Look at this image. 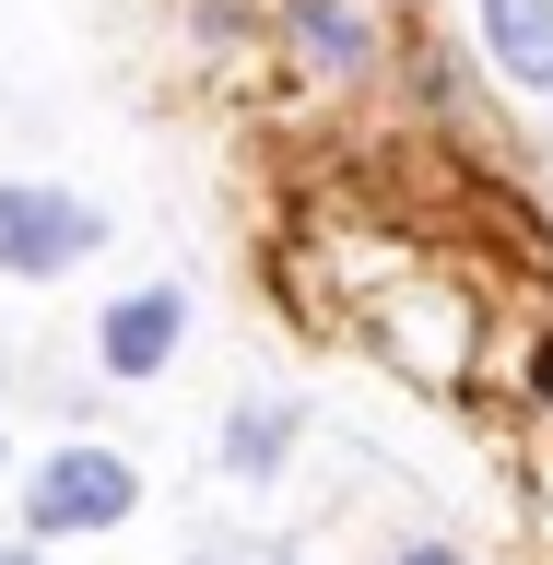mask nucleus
<instances>
[{
    "mask_svg": "<svg viewBox=\"0 0 553 565\" xmlns=\"http://www.w3.org/2000/svg\"><path fill=\"white\" fill-rule=\"evenodd\" d=\"M365 330H377V353L401 365V377L459 388L471 377V342H483V307H471V282L413 271V282H377V295H365Z\"/></svg>",
    "mask_w": 553,
    "mask_h": 565,
    "instance_id": "f257e3e1",
    "label": "nucleus"
},
{
    "mask_svg": "<svg viewBox=\"0 0 553 565\" xmlns=\"http://www.w3.org/2000/svg\"><path fill=\"white\" fill-rule=\"evenodd\" d=\"M272 47L307 71L318 95H365L401 60V12L389 0H272Z\"/></svg>",
    "mask_w": 553,
    "mask_h": 565,
    "instance_id": "f03ea898",
    "label": "nucleus"
},
{
    "mask_svg": "<svg viewBox=\"0 0 553 565\" xmlns=\"http://www.w3.org/2000/svg\"><path fill=\"white\" fill-rule=\"evenodd\" d=\"M106 247V212L47 177H0V282H60Z\"/></svg>",
    "mask_w": 553,
    "mask_h": 565,
    "instance_id": "7ed1b4c3",
    "label": "nucleus"
},
{
    "mask_svg": "<svg viewBox=\"0 0 553 565\" xmlns=\"http://www.w3.org/2000/svg\"><path fill=\"white\" fill-rule=\"evenodd\" d=\"M141 507V471H130V448H60V459H35L24 471V530L35 542H71V530H118Z\"/></svg>",
    "mask_w": 553,
    "mask_h": 565,
    "instance_id": "20e7f679",
    "label": "nucleus"
},
{
    "mask_svg": "<svg viewBox=\"0 0 553 565\" xmlns=\"http://www.w3.org/2000/svg\"><path fill=\"white\" fill-rule=\"evenodd\" d=\"M177 342H189V282H141V295H118V307L95 318V365L106 377H166Z\"/></svg>",
    "mask_w": 553,
    "mask_h": 565,
    "instance_id": "39448f33",
    "label": "nucleus"
},
{
    "mask_svg": "<svg viewBox=\"0 0 553 565\" xmlns=\"http://www.w3.org/2000/svg\"><path fill=\"white\" fill-rule=\"evenodd\" d=\"M483 60L519 95H553V0H483Z\"/></svg>",
    "mask_w": 553,
    "mask_h": 565,
    "instance_id": "423d86ee",
    "label": "nucleus"
},
{
    "mask_svg": "<svg viewBox=\"0 0 553 565\" xmlns=\"http://www.w3.org/2000/svg\"><path fill=\"white\" fill-rule=\"evenodd\" d=\"M295 436H307L295 401H236V413H224V471H236V483H283Z\"/></svg>",
    "mask_w": 553,
    "mask_h": 565,
    "instance_id": "0eeeda50",
    "label": "nucleus"
},
{
    "mask_svg": "<svg viewBox=\"0 0 553 565\" xmlns=\"http://www.w3.org/2000/svg\"><path fill=\"white\" fill-rule=\"evenodd\" d=\"M189 565H295V554H283V542H236V530H201Z\"/></svg>",
    "mask_w": 553,
    "mask_h": 565,
    "instance_id": "6e6552de",
    "label": "nucleus"
},
{
    "mask_svg": "<svg viewBox=\"0 0 553 565\" xmlns=\"http://www.w3.org/2000/svg\"><path fill=\"white\" fill-rule=\"evenodd\" d=\"M519 377H530V401H542V413H553V330H542V342H530V365H519Z\"/></svg>",
    "mask_w": 553,
    "mask_h": 565,
    "instance_id": "1a4fd4ad",
    "label": "nucleus"
},
{
    "mask_svg": "<svg viewBox=\"0 0 553 565\" xmlns=\"http://www.w3.org/2000/svg\"><path fill=\"white\" fill-rule=\"evenodd\" d=\"M401 565H459V554H448V542H413V554H401Z\"/></svg>",
    "mask_w": 553,
    "mask_h": 565,
    "instance_id": "9d476101",
    "label": "nucleus"
},
{
    "mask_svg": "<svg viewBox=\"0 0 553 565\" xmlns=\"http://www.w3.org/2000/svg\"><path fill=\"white\" fill-rule=\"evenodd\" d=\"M0 565H35V554H24V542H0Z\"/></svg>",
    "mask_w": 553,
    "mask_h": 565,
    "instance_id": "9b49d317",
    "label": "nucleus"
},
{
    "mask_svg": "<svg viewBox=\"0 0 553 565\" xmlns=\"http://www.w3.org/2000/svg\"><path fill=\"white\" fill-rule=\"evenodd\" d=\"M0 471H12V459H0Z\"/></svg>",
    "mask_w": 553,
    "mask_h": 565,
    "instance_id": "f8f14e48",
    "label": "nucleus"
}]
</instances>
